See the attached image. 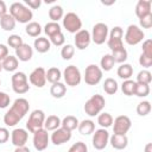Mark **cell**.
<instances>
[{
	"mask_svg": "<svg viewBox=\"0 0 152 152\" xmlns=\"http://www.w3.org/2000/svg\"><path fill=\"white\" fill-rule=\"evenodd\" d=\"M106 100L102 95L95 94L90 99H88L84 103V112L88 116H96L101 113V110L104 108Z\"/></svg>",
	"mask_w": 152,
	"mask_h": 152,
	"instance_id": "obj_3",
	"label": "cell"
},
{
	"mask_svg": "<svg viewBox=\"0 0 152 152\" xmlns=\"http://www.w3.org/2000/svg\"><path fill=\"white\" fill-rule=\"evenodd\" d=\"M83 78L88 86H96L102 80V70L96 64H89L86 68Z\"/></svg>",
	"mask_w": 152,
	"mask_h": 152,
	"instance_id": "obj_11",
	"label": "cell"
},
{
	"mask_svg": "<svg viewBox=\"0 0 152 152\" xmlns=\"http://www.w3.org/2000/svg\"><path fill=\"white\" fill-rule=\"evenodd\" d=\"M68 152H88V147H87L86 142L77 141V142H75V144H72L70 146V148L68 150Z\"/></svg>",
	"mask_w": 152,
	"mask_h": 152,
	"instance_id": "obj_44",
	"label": "cell"
},
{
	"mask_svg": "<svg viewBox=\"0 0 152 152\" xmlns=\"http://www.w3.org/2000/svg\"><path fill=\"white\" fill-rule=\"evenodd\" d=\"M145 37V33L144 31L138 26V25H134V24H131L126 32H125V42L128 44V45H137L139 44Z\"/></svg>",
	"mask_w": 152,
	"mask_h": 152,
	"instance_id": "obj_9",
	"label": "cell"
},
{
	"mask_svg": "<svg viewBox=\"0 0 152 152\" xmlns=\"http://www.w3.org/2000/svg\"><path fill=\"white\" fill-rule=\"evenodd\" d=\"M145 152H152V142H147L145 145Z\"/></svg>",
	"mask_w": 152,
	"mask_h": 152,
	"instance_id": "obj_55",
	"label": "cell"
},
{
	"mask_svg": "<svg viewBox=\"0 0 152 152\" xmlns=\"http://www.w3.org/2000/svg\"><path fill=\"white\" fill-rule=\"evenodd\" d=\"M61 119L57 116V115H49L48 118H45V121H44V129L46 131H55L57 128L61 127Z\"/></svg>",
	"mask_w": 152,
	"mask_h": 152,
	"instance_id": "obj_27",
	"label": "cell"
},
{
	"mask_svg": "<svg viewBox=\"0 0 152 152\" xmlns=\"http://www.w3.org/2000/svg\"><path fill=\"white\" fill-rule=\"evenodd\" d=\"M139 24L142 28H151L152 27V13L142 17L139 19Z\"/></svg>",
	"mask_w": 152,
	"mask_h": 152,
	"instance_id": "obj_46",
	"label": "cell"
},
{
	"mask_svg": "<svg viewBox=\"0 0 152 152\" xmlns=\"http://www.w3.org/2000/svg\"><path fill=\"white\" fill-rule=\"evenodd\" d=\"M139 64L142 68H150L152 65V58H150V57H147V56L141 53L140 57H139Z\"/></svg>",
	"mask_w": 152,
	"mask_h": 152,
	"instance_id": "obj_49",
	"label": "cell"
},
{
	"mask_svg": "<svg viewBox=\"0 0 152 152\" xmlns=\"http://www.w3.org/2000/svg\"><path fill=\"white\" fill-rule=\"evenodd\" d=\"M25 4L30 10H37L42 5L40 0H25Z\"/></svg>",
	"mask_w": 152,
	"mask_h": 152,
	"instance_id": "obj_51",
	"label": "cell"
},
{
	"mask_svg": "<svg viewBox=\"0 0 152 152\" xmlns=\"http://www.w3.org/2000/svg\"><path fill=\"white\" fill-rule=\"evenodd\" d=\"M49 40H50V43L53 44L55 46H62V45H64L65 38H64V34H63L62 32H59V33L52 36L51 38H49Z\"/></svg>",
	"mask_w": 152,
	"mask_h": 152,
	"instance_id": "obj_45",
	"label": "cell"
},
{
	"mask_svg": "<svg viewBox=\"0 0 152 152\" xmlns=\"http://www.w3.org/2000/svg\"><path fill=\"white\" fill-rule=\"evenodd\" d=\"M33 56V50L28 44H23L15 50V57L18 61L21 62H28Z\"/></svg>",
	"mask_w": 152,
	"mask_h": 152,
	"instance_id": "obj_19",
	"label": "cell"
},
{
	"mask_svg": "<svg viewBox=\"0 0 152 152\" xmlns=\"http://www.w3.org/2000/svg\"><path fill=\"white\" fill-rule=\"evenodd\" d=\"M8 56V48L5 44H0V61H4Z\"/></svg>",
	"mask_w": 152,
	"mask_h": 152,
	"instance_id": "obj_52",
	"label": "cell"
},
{
	"mask_svg": "<svg viewBox=\"0 0 152 152\" xmlns=\"http://www.w3.org/2000/svg\"><path fill=\"white\" fill-rule=\"evenodd\" d=\"M7 44H8L11 48H13L14 50H17L19 46H21V45L24 44V42H23V38H21L19 34H11V36L7 38Z\"/></svg>",
	"mask_w": 152,
	"mask_h": 152,
	"instance_id": "obj_43",
	"label": "cell"
},
{
	"mask_svg": "<svg viewBox=\"0 0 152 152\" xmlns=\"http://www.w3.org/2000/svg\"><path fill=\"white\" fill-rule=\"evenodd\" d=\"M109 142L113 148L115 150H125L128 145V138L127 135H121V134H113L109 137Z\"/></svg>",
	"mask_w": 152,
	"mask_h": 152,
	"instance_id": "obj_20",
	"label": "cell"
},
{
	"mask_svg": "<svg viewBox=\"0 0 152 152\" xmlns=\"http://www.w3.org/2000/svg\"><path fill=\"white\" fill-rule=\"evenodd\" d=\"M44 32H45V34H46L49 38H51L52 36H55V34L62 32V28H61V25H59L58 23L50 21V23L45 24V26H44Z\"/></svg>",
	"mask_w": 152,
	"mask_h": 152,
	"instance_id": "obj_35",
	"label": "cell"
},
{
	"mask_svg": "<svg viewBox=\"0 0 152 152\" xmlns=\"http://www.w3.org/2000/svg\"><path fill=\"white\" fill-rule=\"evenodd\" d=\"M78 124H80V121H78V119L76 116H74V115H66L61 121V127H63V128L72 132L74 129H76L78 127Z\"/></svg>",
	"mask_w": 152,
	"mask_h": 152,
	"instance_id": "obj_25",
	"label": "cell"
},
{
	"mask_svg": "<svg viewBox=\"0 0 152 152\" xmlns=\"http://www.w3.org/2000/svg\"><path fill=\"white\" fill-rule=\"evenodd\" d=\"M2 70V63H1V61H0V71Z\"/></svg>",
	"mask_w": 152,
	"mask_h": 152,
	"instance_id": "obj_56",
	"label": "cell"
},
{
	"mask_svg": "<svg viewBox=\"0 0 152 152\" xmlns=\"http://www.w3.org/2000/svg\"><path fill=\"white\" fill-rule=\"evenodd\" d=\"M93 146L95 150H103L109 142V133L106 128H99L94 131L93 139H91Z\"/></svg>",
	"mask_w": 152,
	"mask_h": 152,
	"instance_id": "obj_13",
	"label": "cell"
},
{
	"mask_svg": "<svg viewBox=\"0 0 152 152\" xmlns=\"http://www.w3.org/2000/svg\"><path fill=\"white\" fill-rule=\"evenodd\" d=\"M74 42H75V46L78 49V50H84L89 46L90 42H91V37H90V32L88 30H80L77 33H75V38H74Z\"/></svg>",
	"mask_w": 152,
	"mask_h": 152,
	"instance_id": "obj_16",
	"label": "cell"
},
{
	"mask_svg": "<svg viewBox=\"0 0 152 152\" xmlns=\"http://www.w3.org/2000/svg\"><path fill=\"white\" fill-rule=\"evenodd\" d=\"M10 14L14 18L15 21L20 24H28L33 18L32 10L21 2H13L10 7Z\"/></svg>",
	"mask_w": 152,
	"mask_h": 152,
	"instance_id": "obj_2",
	"label": "cell"
},
{
	"mask_svg": "<svg viewBox=\"0 0 152 152\" xmlns=\"http://www.w3.org/2000/svg\"><path fill=\"white\" fill-rule=\"evenodd\" d=\"M108 33H109L108 26L104 23H97V24H95L93 26L90 37H91V40L96 45H101V44H103L107 40Z\"/></svg>",
	"mask_w": 152,
	"mask_h": 152,
	"instance_id": "obj_10",
	"label": "cell"
},
{
	"mask_svg": "<svg viewBox=\"0 0 152 152\" xmlns=\"http://www.w3.org/2000/svg\"><path fill=\"white\" fill-rule=\"evenodd\" d=\"M114 64H115V62H114L112 55L110 53H106V55L102 56V58L100 61V69L102 71H109V70L113 69Z\"/></svg>",
	"mask_w": 152,
	"mask_h": 152,
	"instance_id": "obj_30",
	"label": "cell"
},
{
	"mask_svg": "<svg viewBox=\"0 0 152 152\" xmlns=\"http://www.w3.org/2000/svg\"><path fill=\"white\" fill-rule=\"evenodd\" d=\"M5 14H7V7H6L5 1L0 0V18L4 17Z\"/></svg>",
	"mask_w": 152,
	"mask_h": 152,
	"instance_id": "obj_53",
	"label": "cell"
},
{
	"mask_svg": "<svg viewBox=\"0 0 152 152\" xmlns=\"http://www.w3.org/2000/svg\"><path fill=\"white\" fill-rule=\"evenodd\" d=\"M132 122L127 115H119L113 120V132L114 134L126 135V133L131 129Z\"/></svg>",
	"mask_w": 152,
	"mask_h": 152,
	"instance_id": "obj_12",
	"label": "cell"
},
{
	"mask_svg": "<svg viewBox=\"0 0 152 152\" xmlns=\"http://www.w3.org/2000/svg\"><path fill=\"white\" fill-rule=\"evenodd\" d=\"M14 152H31V151H30L28 147H26V146H21V147H15Z\"/></svg>",
	"mask_w": 152,
	"mask_h": 152,
	"instance_id": "obj_54",
	"label": "cell"
},
{
	"mask_svg": "<svg viewBox=\"0 0 152 152\" xmlns=\"http://www.w3.org/2000/svg\"><path fill=\"white\" fill-rule=\"evenodd\" d=\"M15 24H17V21L14 20V18L10 13H7L4 17L0 18V26H1V28L4 31H12V30H14L15 28Z\"/></svg>",
	"mask_w": 152,
	"mask_h": 152,
	"instance_id": "obj_28",
	"label": "cell"
},
{
	"mask_svg": "<svg viewBox=\"0 0 152 152\" xmlns=\"http://www.w3.org/2000/svg\"><path fill=\"white\" fill-rule=\"evenodd\" d=\"M49 133L44 128H40L33 133V146L37 151H44L49 145Z\"/></svg>",
	"mask_w": 152,
	"mask_h": 152,
	"instance_id": "obj_14",
	"label": "cell"
},
{
	"mask_svg": "<svg viewBox=\"0 0 152 152\" xmlns=\"http://www.w3.org/2000/svg\"><path fill=\"white\" fill-rule=\"evenodd\" d=\"M28 109H30V103H28V101L26 99H24V97L17 99L13 102V104L11 106V108L4 115L5 125L10 126V127L15 126L27 114Z\"/></svg>",
	"mask_w": 152,
	"mask_h": 152,
	"instance_id": "obj_1",
	"label": "cell"
},
{
	"mask_svg": "<svg viewBox=\"0 0 152 152\" xmlns=\"http://www.w3.org/2000/svg\"><path fill=\"white\" fill-rule=\"evenodd\" d=\"M135 86H137V82H135V81L126 80V81H124L122 84H121V90H122V93H124L125 95L132 96V95H134Z\"/></svg>",
	"mask_w": 152,
	"mask_h": 152,
	"instance_id": "obj_38",
	"label": "cell"
},
{
	"mask_svg": "<svg viewBox=\"0 0 152 152\" xmlns=\"http://www.w3.org/2000/svg\"><path fill=\"white\" fill-rule=\"evenodd\" d=\"M70 139H71V132L63 127L55 129L51 134V142L56 146H59V145L69 141Z\"/></svg>",
	"mask_w": 152,
	"mask_h": 152,
	"instance_id": "obj_17",
	"label": "cell"
},
{
	"mask_svg": "<svg viewBox=\"0 0 152 152\" xmlns=\"http://www.w3.org/2000/svg\"><path fill=\"white\" fill-rule=\"evenodd\" d=\"M2 63V69L6 70V71H15L17 68H18V64H19V61L17 59L15 56H12V55H8L4 61H1Z\"/></svg>",
	"mask_w": 152,
	"mask_h": 152,
	"instance_id": "obj_26",
	"label": "cell"
},
{
	"mask_svg": "<svg viewBox=\"0 0 152 152\" xmlns=\"http://www.w3.org/2000/svg\"><path fill=\"white\" fill-rule=\"evenodd\" d=\"M10 139V131L6 127H0V144L7 142Z\"/></svg>",
	"mask_w": 152,
	"mask_h": 152,
	"instance_id": "obj_50",
	"label": "cell"
},
{
	"mask_svg": "<svg viewBox=\"0 0 152 152\" xmlns=\"http://www.w3.org/2000/svg\"><path fill=\"white\" fill-rule=\"evenodd\" d=\"M10 102H11L10 95H7L5 91H0V109L7 108L10 106Z\"/></svg>",
	"mask_w": 152,
	"mask_h": 152,
	"instance_id": "obj_48",
	"label": "cell"
},
{
	"mask_svg": "<svg viewBox=\"0 0 152 152\" xmlns=\"http://www.w3.org/2000/svg\"><path fill=\"white\" fill-rule=\"evenodd\" d=\"M63 27L69 33H77L80 30H82V20L80 17L74 12H68L63 17Z\"/></svg>",
	"mask_w": 152,
	"mask_h": 152,
	"instance_id": "obj_6",
	"label": "cell"
},
{
	"mask_svg": "<svg viewBox=\"0 0 152 152\" xmlns=\"http://www.w3.org/2000/svg\"><path fill=\"white\" fill-rule=\"evenodd\" d=\"M151 112V103L150 101H141L137 106V113L140 116H146Z\"/></svg>",
	"mask_w": 152,
	"mask_h": 152,
	"instance_id": "obj_41",
	"label": "cell"
},
{
	"mask_svg": "<svg viewBox=\"0 0 152 152\" xmlns=\"http://www.w3.org/2000/svg\"><path fill=\"white\" fill-rule=\"evenodd\" d=\"M118 88H119L118 82H116L114 78L108 77V78L104 80V82H103V90H104V93H107L108 95H114V94L118 91Z\"/></svg>",
	"mask_w": 152,
	"mask_h": 152,
	"instance_id": "obj_32",
	"label": "cell"
},
{
	"mask_svg": "<svg viewBox=\"0 0 152 152\" xmlns=\"http://www.w3.org/2000/svg\"><path fill=\"white\" fill-rule=\"evenodd\" d=\"M97 124L102 128H108L113 125V116L109 113H100L97 115Z\"/></svg>",
	"mask_w": 152,
	"mask_h": 152,
	"instance_id": "obj_37",
	"label": "cell"
},
{
	"mask_svg": "<svg viewBox=\"0 0 152 152\" xmlns=\"http://www.w3.org/2000/svg\"><path fill=\"white\" fill-rule=\"evenodd\" d=\"M116 74L120 78H122L124 81L126 80H131L132 75H133V66L128 63H122L120 64V66L116 70Z\"/></svg>",
	"mask_w": 152,
	"mask_h": 152,
	"instance_id": "obj_24",
	"label": "cell"
},
{
	"mask_svg": "<svg viewBox=\"0 0 152 152\" xmlns=\"http://www.w3.org/2000/svg\"><path fill=\"white\" fill-rule=\"evenodd\" d=\"M110 55H112V57H113L114 62H115V63H120V64L125 63V62H126V59H127V57H128L127 50H126L125 48H121V49L114 50V51H112V53H110Z\"/></svg>",
	"mask_w": 152,
	"mask_h": 152,
	"instance_id": "obj_36",
	"label": "cell"
},
{
	"mask_svg": "<svg viewBox=\"0 0 152 152\" xmlns=\"http://www.w3.org/2000/svg\"><path fill=\"white\" fill-rule=\"evenodd\" d=\"M25 32L30 36V37H39V34L42 33V26L37 21H31L26 25L25 27Z\"/></svg>",
	"mask_w": 152,
	"mask_h": 152,
	"instance_id": "obj_34",
	"label": "cell"
},
{
	"mask_svg": "<svg viewBox=\"0 0 152 152\" xmlns=\"http://www.w3.org/2000/svg\"><path fill=\"white\" fill-rule=\"evenodd\" d=\"M152 81V75L148 70H141L137 75V83L141 84H150Z\"/></svg>",
	"mask_w": 152,
	"mask_h": 152,
	"instance_id": "obj_40",
	"label": "cell"
},
{
	"mask_svg": "<svg viewBox=\"0 0 152 152\" xmlns=\"http://www.w3.org/2000/svg\"><path fill=\"white\" fill-rule=\"evenodd\" d=\"M66 93V87L64 83L62 82H56V83H52L51 88H50V94L55 97V99H61L65 95Z\"/></svg>",
	"mask_w": 152,
	"mask_h": 152,
	"instance_id": "obj_29",
	"label": "cell"
},
{
	"mask_svg": "<svg viewBox=\"0 0 152 152\" xmlns=\"http://www.w3.org/2000/svg\"><path fill=\"white\" fill-rule=\"evenodd\" d=\"M151 5L152 2L150 0H139L135 5V14L140 19L147 14L151 13Z\"/></svg>",
	"mask_w": 152,
	"mask_h": 152,
	"instance_id": "obj_21",
	"label": "cell"
},
{
	"mask_svg": "<svg viewBox=\"0 0 152 152\" xmlns=\"http://www.w3.org/2000/svg\"><path fill=\"white\" fill-rule=\"evenodd\" d=\"M0 84H1V81H0Z\"/></svg>",
	"mask_w": 152,
	"mask_h": 152,
	"instance_id": "obj_57",
	"label": "cell"
},
{
	"mask_svg": "<svg viewBox=\"0 0 152 152\" xmlns=\"http://www.w3.org/2000/svg\"><path fill=\"white\" fill-rule=\"evenodd\" d=\"M122 36H124V30L120 26H114L110 30V32L108 33V38H107V45L112 51L124 48Z\"/></svg>",
	"mask_w": 152,
	"mask_h": 152,
	"instance_id": "obj_8",
	"label": "cell"
},
{
	"mask_svg": "<svg viewBox=\"0 0 152 152\" xmlns=\"http://www.w3.org/2000/svg\"><path fill=\"white\" fill-rule=\"evenodd\" d=\"M30 83L37 88H43L46 83V71L44 68L38 66L28 76Z\"/></svg>",
	"mask_w": 152,
	"mask_h": 152,
	"instance_id": "obj_15",
	"label": "cell"
},
{
	"mask_svg": "<svg viewBox=\"0 0 152 152\" xmlns=\"http://www.w3.org/2000/svg\"><path fill=\"white\" fill-rule=\"evenodd\" d=\"M61 78H62V72L58 68L52 66V68L48 69V71H46V81L48 82H50L52 84V83L59 82Z\"/></svg>",
	"mask_w": 152,
	"mask_h": 152,
	"instance_id": "obj_31",
	"label": "cell"
},
{
	"mask_svg": "<svg viewBox=\"0 0 152 152\" xmlns=\"http://www.w3.org/2000/svg\"><path fill=\"white\" fill-rule=\"evenodd\" d=\"M74 53H75V46L71 45V44H65L63 45L62 50H61V56L63 59L65 61H69L74 57Z\"/></svg>",
	"mask_w": 152,
	"mask_h": 152,
	"instance_id": "obj_39",
	"label": "cell"
},
{
	"mask_svg": "<svg viewBox=\"0 0 152 152\" xmlns=\"http://www.w3.org/2000/svg\"><path fill=\"white\" fill-rule=\"evenodd\" d=\"M44 121H45V114L42 109H34L31 114L30 118L26 122V128L28 132L34 133L36 131L44 127Z\"/></svg>",
	"mask_w": 152,
	"mask_h": 152,
	"instance_id": "obj_5",
	"label": "cell"
},
{
	"mask_svg": "<svg viewBox=\"0 0 152 152\" xmlns=\"http://www.w3.org/2000/svg\"><path fill=\"white\" fill-rule=\"evenodd\" d=\"M33 46L34 49L39 52V53H45L50 50L51 48V43L48 38L45 37H38L34 39V43H33Z\"/></svg>",
	"mask_w": 152,
	"mask_h": 152,
	"instance_id": "obj_22",
	"label": "cell"
},
{
	"mask_svg": "<svg viewBox=\"0 0 152 152\" xmlns=\"http://www.w3.org/2000/svg\"><path fill=\"white\" fill-rule=\"evenodd\" d=\"M11 82H12V89L15 94H25L30 90V86H28V81H27V76L25 72L23 71H17L13 74V76L11 77Z\"/></svg>",
	"mask_w": 152,
	"mask_h": 152,
	"instance_id": "obj_4",
	"label": "cell"
},
{
	"mask_svg": "<svg viewBox=\"0 0 152 152\" xmlns=\"http://www.w3.org/2000/svg\"><path fill=\"white\" fill-rule=\"evenodd\" d=\"M64 17V12L62 6L59 5H53L50 10H49V18L51 19V21L57 23L59 19H62Z\"/></svg>",
	"mask_w": 152,
	"mask_h": 152,
	"instance_id": "obj_33",
	"label": "cell"
},
{
	"mask_svg": "<svg viewBox=\"0 0 152 152\" xmlns=\"http://www.w3.org/2000/svg\"><path fill=\"white\" fill-rule=\"evenodd\" d=\"M63 78L66 86L69 87H76L82 81V75L80 69L76 65H68L63 71Z\"/></svg>",
	"mask_w": 152,
	"mask_h": 152,
	"instance_id": "obj_7",
	"label": "cell"
},
{
	"mask_svg": "<svg viewBox=\"0 0 152 152\" xmlns=\"http://www.w3.org/2000/svg\"><path fill=\"white\" fill-rule=\"evenodd\" d=\"M150 94V84H141V83H137L135 86V90H134V95L138 97H146Z\"/></svg>",
	"mask_w": 152,
	"mask_h": 152,
	"instance_id": "obj_42",
	"label": "cell"
},
{
	"mask_svg": "<svg viewBox=\"0 0 152 152\" xmlns=\"http://www.w3.org/2000/svg\"><path fill=\"white\" fill-rule=\"evenodd\" d=\"M77 128H78V132L82 135H89V134L94 133V131H95V122L93 120L86 119V120H82L78 124Z\"/></svg>",
	"mask_w": 152,
	"mask_h": 152,
	"instance_id": "obj_23",
	"label": "cell"
},
{
	"mask_svg": "<svg viewBox=\"0 0 152 152\" xmlns=\"http://www.w3.org/2000/svg\"><path fill=\"white\" fill-rule=\"evenodd\" d=\"M142 55L152 58V40L151 39H146L142 43Z\"/></svg>",
	"mask_w": 152,
	"mask_h": 152,
	"instance_id": "obj_47",
	"label": "cell"
},
{
	"mask_svg": "<svg viewBox=\"0 0 152 152\" xmlns=\"http://www.w3.org/2000/svg\"><path fill=\"white\" fill-rule=\"evenodd\" d=\"M28 139V133L25 128H14L11 133V141L15 147L25 146Z\"/></svg>",
	"mask_w": 152,
	"mask_h": 152,
	"instance_id": "obj_18",
	"label": "cell"
}]
</instances>
